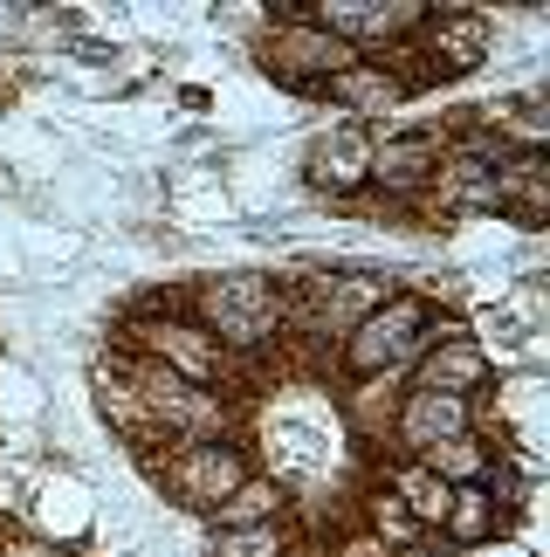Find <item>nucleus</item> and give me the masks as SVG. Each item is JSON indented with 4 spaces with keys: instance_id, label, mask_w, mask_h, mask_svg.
I'll return each mask as SVG.
<instances>
[{
    "instance_id": "39448f33",
    "label": "nucleus",
    "mask_w": 550,
    "mask_h": 557,
    "mask_svg": "<svg viewBox=\"0 0 550 557\" xmlns=\"http://www.w3.org/2000/svg\"><path fill=\"white\" fill-rule=\"evenodd\" d=\"M427 331H434V304L399 289L330 351V366H337V379H407L413 358L427 351Z\"/></svg>"
},
{
    "instance_id": "5701e85b",
    "label": "nucleus",
    "mask_w": 550,
    "mask_h": 557,
    "mask_svg": "<svg viewBox=\"0 0 550 557\" xmlns=\"http://www.w3.org/2000/svg\"><path fill=\"white\" fill-rule=\"evenodd\" d=\"M399 393H407V379H345V426L365 447H378V441H386V426H392Z\"/></svg>"
},
{
    "instance_id": "f03ea898",
    "label": "nucleus",
    "mask_w": 550,
    "mask_h": 557,
    "mask_svg": "<svg viewBox=\"0 0 550 557\" xmlns=\"http://www.w3.org/2000/svg\"><path fill=\"white\" fill-rule=\"evenodd\" d=\"M179 310L193 317L235 366H255V358H268V345H283V289H275V275H262V269L200 275Z\"/></svg>"
},
{
    "instance_id": "f3484780",
    "label": "nucleus",
    "mask_w": 550,
    "mask_h": 557,
    "mask_svg": "<svg viewBox=\"0 0 550 557\" xmlns=\"http://www.w3.org/2000/svg\"><path fill=\"white\" fill-rule=\"evenodd\" d=\"M496 213L537 234L550 221V159L543 152H502L496 165Z\"/></svg>"
},
{
    "instance_id": "393cba45",
    "label": "nucleus",
    "mask_w": 550,
    "mask_h": 557,
    "mask_svg": "<svg viewBox=\"0 0 550 557\" xmlns=\"http://www.w3.org/2000/svg\"><path fill=\"white\" fill-rule=\"evenodd\" d=\"M0 557H76V550H62L41 530H0Z\"/></svg>"
},
{
    "instance_id": "20e7f679",
    "label": "nucleus",
    "mask_w": 550,
    "mask_h": 557,
    "mask_svg": "<svg viewBox=\"0 0 550 557\" xmlns=\"http://www.w3.org/2000/svg\"><path fill=\"white\" fill-rule=\"evenodd\" d=\"M448 145H440V165L427 193H420L413 221H475V213H496V165H502V145L489 132H475L468 111L454 124H440Z\"/></svg>"
},
{
    "instance_id": "0eeeda50",
    "label": "nucleus",
    "mask_w": 550,
    "mask_h": 557,
    "mask_svg": "<svg viewBox=\"0 0 550 557\" xmlns=\"http://www.w3.org/2000/svg\"><path fill=\"white\" fill-rule=\"evenodd\" d=\"M255 62L275 83H289V90L324 97V83L345 70V62H358V55L345 49V41H330L316 21L296 14V0H283V8H268L262 28H255Z\"/></svg>"
},
{
    "instance_id": "dca6fc26",
    "label": "nucleus",
    "mask_w": 550,
    "mask_h": 557,
    "mask_svg": "<svg viewBox=\"0 0 550 557\" xmlns=\"http://www.w3.org/2000/svg\"><path fill=\"white\" fill-rule=\"evenodd\" d=\"M475 132H489L502 152H543L550 145V97L537 90H510V97H489L482 111H468Z\"/></svg>"
},
{
    "instance_id": "aec40b11",
    "label": "nucleus",
    "mask_w": 550,
    "mask_h": 557,
    "mask_svg": "<svg viewBox=\"0 0 550 557\" xmlns=\"http://www.w3.org/2000/svg\"><path fill=\"white\" fill-rule=\"evenodd\" d=\"M516 509L496 496V488H454V503H448V523H440V544L448 550H482V544H496L502 530H510Z\"/></svg>"
},
{
    "instance_id": "a878e982",
    "label": "nucleus",
    "mask_w": 550,
    "mask_h": 557,
    "mask_svg": "<svg viewBox=\"0 0 550 557\" xmlns=\"http://www.w3.org/2000/svg\"><path fill=\"white\" fill-rule=\"evenodd\" d=\"M316 557H392V550L378 544V537H365L358 523H345V530H337V537H330L324 550H316Z\"/></svg>"
},
{
    "instance_id": "9b49d317",
    "label": "nucleus",
    "mask_w": 550,
    "mask_h": 557,
    "mask_svg": "<svg viewBox=\"0 0 550 557\" xmlns=\"http://www.w3.org/2000/svg\"><path fill=\"white\" fill-rule=\"evenodd\" d=\"M303 186L330 207H358L372 186V132L365 124H316L303 145Z\"/></svg>"
},
{
    "instance_id": "7ed1b4c3",
    "label": "nucleus",
    "mask_w": 550,
    "mask_h": 557,
    "mask_svg": "<svg viewBox=\"0 0 550 557\" xmlns=\"http://www.w3.org/2000/svg\"><path fill=\"white\" fill-rule=\"evenodd\" d=\"M111 351L152 358L159 372H173V379H186V385H200V393H235L241 372H248V366H235V358H227V351H221L214 337H207L179 304H159V296H145V304L124 310V324H117V337H111ZM235 399H241V393H235Z\"/></svg>"
},
{
    "instance_id": "412c9836",
    "label": "nucleus",
    "mask_w": 550,
    "mask_h": 557,
    "mask_svg": "<svg viewBox=\"0 0 550 557\" xmlns=\"http://www.w3.org/2000/svg\"><path fill=\"white\" fill-rule=\"evenodd\" d=\"M378 482H386L392 496L407 503V517H413L420 530H427V537H440V523H448V503H454V488H448V482L427 475L420 461H399V455L386 461V475H378Z\"/></svg>"
},
{
    "instance_id": "2eb2a0df",
    "label": "nucleus",
    "mask_w": 550,
    "mask_h": 557,
    "mask_svg": "<svg viewBox=\"0 0 550 557\" xmlns=\"http://www.w3.org/2000/svg\"><path fill=\"white\" fill-rule=\"evenodd\" d=\"M407 97H413L407 76H399L386 55H358V62H345V70L324 83V103H337V117H345V124H365V132H372L378 117H392Z\"/></svg>"
},
{
    "instance_id": "a211bd4d",
    "label": "nucleus",
    "mask_w": 550,
    "mask_h": 557,
    "mask_svg": "<svg viewBox=\"0 0 550 557\" xmlns=\"http://www.w3.org/2000/svg\"><path fill=\"white\" fill-rule=\"evenodd\" d=\"M420 468H427V475H440L448 488H489L496 468H502V441L489 434V426H475V434H454V441L427 447V455H420Z\"/></svg>"
},
{
    "instance_id": "6ab92c4d",
    "label": "nucleus",
    "mask_w": 550,
    "mask_h": 557,
    "mask_svg": "<svg viewBox=\"0 0 550 557\" xmlns=\"http://www.w3.org/2000/svg\"><path fill=\"white\" fill-rule=\"evenodd\" d=\"M289 482L275 475V468H255L235 496H227L214 517H207V530H262V523H289Z\"/></svg>"
},
{
    "instance_id": "1a4fd4ad",
    "label": "nucleus",
    "mask_w": 550,
    "mask_h": 557,
    "mask_svg": "<svg viewBox=\"0 0 550 557\" xmlns=\"http://www.w3.org/2000/svg\"><path fill=\"white\" fill-rule=\"evenodd\" d=\"M407 385H427V393H454V399H482L496 385V358L482 345V331L454 310H434V331H427V351L413 358Z\"/></svg>"
},
{
    "instance_id": "bb28decb",
    "label": "nucleus",
    "mask_w": 550,
    "mask_h": 557,
    "mask_svg": "<svg viewBox=\"0 0 550 557\" xmlns=\"http://www.w3.org/2000/svg\"><path fill=\"white\" fill-rule=\"evenodd\" d=\"M392 557H440V544H413V550H392Z\"/></svg>"
},
{
    "instance_id": "f8f14e48",
    "label": "nucleus",
    "mask_w": 550,
    "mask_h": 557,
    "mask_svg": "<svg viewBox=\"0 0 550 557\" xmlns=\"http://www.w3.org/2000/svg\"><path fill=\"white\" fill-rule=\"evenodd\" d=\"M413 49H420L434 83H461L496 55V14L489 8H427Z\"/></svg>"
},
{
    "instance_id": "9d476101",
    "label": "nucleus",
    "mask_w": 550,
    "mask_h": 557,
    "mask_svg": "<svg viewBox=\"0 0 550 557\" xmlns=\"http://www.w3.org/2000/svg\"><path fill=\"white\" fill-rule=\"evenodd\" d=\"M296 14L316 21L330 41H345L351 55H386L420 35L427 0H296Z\"/></svg>"
},
{
    "instance_id": "6e6552de",
    "label": "nucleus",
    "mask_w": 550,
    "mask_h": 557,
    "mask_svg": "<svg viewBox=\"0 0 550 557\" xmlns=\"http://www.w3.org/2000/svg\"><path fill=\"white\" fill-rule=\"evenodd\" d=\"M440 145H448L440 124H392V132H372V186H365V200L386 207V213H413L420 193H427V180H434V165H440Z\"/></svg>"
},
{
    "instance_id": "4be33fe9",
    "label": "nucleus",
    "mask_w": 550,
    "mask_h": 557,
    "mask_svg": "<svg viewBox=\"0 0 550 557\" xmlns=\"http://www.w3.org/2000/svg\"><path fill=\"white\" fill-rule=\"evenodd\" d=\"M351 523L365 530V537H378V544H386V550H413V544H434L427 530H420V523L407 517V503H399V496H392L386 482H372L365 496H358V509H351Z\"/></svg>"
},
{
    "instance_id": "ddd939ff",
    "label": "nucleus",
    "mask_w": 550,
    "mask_h": 557,
    "mask_svg": "<svg viewBox=\"0 0 550 557\" xmlns=\"http://www.w3.org/2000/svg\"><path fill=\"white\" fill-rule=\"evenodd\" d=\"M475 426H489L482 399H454V393H427V385H407V393H399V406H392L386 441L399 447V461H420L427 447L454 441V434H475Z\"/></svg>"
},
{
    "instance_id": "f257e3e1",
    "label": "nucleus",
    "mask_w": 550,
    "mask_h": 557,
    "mask_svg": "<svg viewBox=\"0 0 550 557\" xmlns=\"http://www.w3.org/2000/svg\"><path fill=\"white\" fill-rule=\"evenodd\" d=\"M275 289H283V345L296 351H337L386 296H399V283L378 269H296L275 275Z\"/></svg>"
},
{
    "instance_id": "4468645a",
    "label": "nucleus",
    "mask_w": 550,
    "mask_h": 557,
    "mask_svg": "<svg viewBox=\"0 0 550 557\" xmlns=\"http://www.w3.org/2000/svg\"><path fill=\"white\" fill-rule=\"evenodd\" d=\"M90 399H97V420L138 455V468H152V461L165 455V434H159L152 406H145V393H138L132 379H124L117 351H97V358H90Z\"/></svg>"
},
{
    "instance_id": "b1692460",
    "label": "nucleus",
    "mask_w": 550,
    "mask_h": 557,
    "mask_svg": "<svg viewBox=\"0 0 550 557\" xmlns=\"http://www.w3.org/2000/svg\"><path fill=\"white\" fill-rule=\"evenodd\" d=\"M303 544H296L289 523H262V530H207L200 557H296Z\"/></svg>"
},
{
    "instance_id": "423d86ee",
    "label": "nucleus",
    "mask_w": 550,
    "mask_h": 557,
    "mask_svg": "<svg viewBox=\"0 0 550 557\" xmlns=\"http://www.w3.org/2000/svg\"><path fill=\"white\" fill-rule=\"evenodd\" d=\"M145 475L165 488L173 509H186V517L207 523L248 475H255V447H248V434L241 441H173Z\"/></svg>"
}]
</instances>
